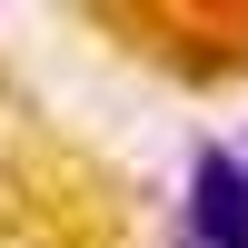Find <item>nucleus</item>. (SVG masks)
<instances>
[{"label":"nucleus","instance_id":"obj_2","mask_svg":"<svg viewBox=\"0 0 248 248\" xmlns=\"http://www.w3.org/2000/svg\"><path fill=\"white\" fill-rule=\"evenodd\" d=\"M169 248H199V238H169Z\"/></svg>","mask_w":248,"mask_h":248},{"label":"nucleus","instance_id":"obj_1","mask_svg":"<svg viewBox=\"0 0 248 248\" xmlns=\"http://www.w3.org/2000/svg\"><path fill=\"white\" fill-rule=\"evenodd\" d=\"M179 238H199V248H248V149H189Z\"/></svg>","mask_w":248,"mask_h":248}]
</instances>
